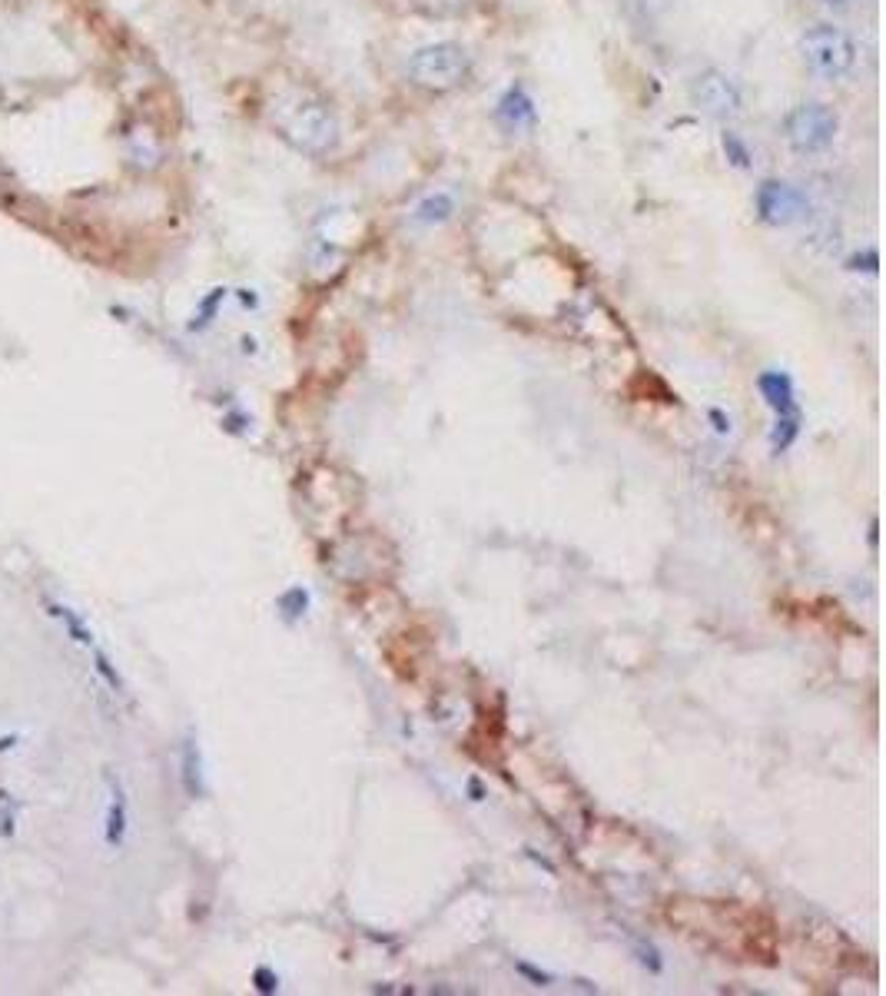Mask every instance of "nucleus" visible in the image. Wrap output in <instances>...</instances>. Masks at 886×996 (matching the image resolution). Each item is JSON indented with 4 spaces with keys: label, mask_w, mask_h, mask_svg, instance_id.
<instances>
[{
    "label": "nucleus",
    "mask_w": 886,
    "mask_h": 996,
    "mask_svg": "<svg viewBox=\"0 0 886 996\" xmlns=\"http://www.w3.org/2000/svg\"><path fill=\"white\" fill-rule=\"evenodd\" d=\"M279 137L296 153H302V157L322 160L329 153H336L342 130H339V117L332 113L329 103L306 97L293 103V110L279 120Z\"/></svg>",
    "instance_id": "f257e3e1"
},
{
    "label": "nucleus",
    "mask_w": 886,
    "mask_h": 996,
    "mask_svg": "<svg viewBox=\"0 0 886 996\" xmlns=\"http://www.w3.org/2000/svg\"><path fill=\"white\" fill-rule=\"evenodd\" d=\"M857 40L833 24H813L800 37V60L820 80H843L857 67Z\"/></svg>",
    "instance_id": "f03ea898"
},
{
    "label": "nucleus",
    "mask_w": 886,
    "mask_h": 996,
    "mask_svg": "<svg viewBox=\"0 0 886 996\" xmlns=\"http://www.w3.org/2000/svg\"><path fill=\"white\" fill-rule=\"evenodd\" d=\"M468 74H472V57L462 44H452V40L425 44L409 57V80L429 93L458 90Z\"/></svg>",
    "instance_id": "7ed1b4c3"
},
{
    "label": "nucleus",
    "mask_w": 886,
    "mask_h": 996,
    "mask_svg": "<svg viewBox=\"0 0 886 996\" xmlns=\"http://www.w3.org/2000/svg\"><path fill=\"white\" fill-rule=\"evenodd\" d=\"M837 133H840L837 110L820 100L797 103V107H790L784 117V140L790 150L800 153V157L827 153L833 147V140H837Z\"/></svg>",
    "instance_id": "20e7f679"
},
{
    "label": "nucleus",
    "mask_w": 886,
    "mask_h": 996,
    "mask_svg": "<svg viewBox=\"0 0 886 996\" xmlns=\"http://www.w3.org/2000/svg\"><path fill=\"white\" fill-rule=\"evenodd\" d=\"M691 103L714 120H734L744 113V90L731 74L707 67L691 80Z\"/></svg>",
    "instance_id": "39448f33"
},
{
    "label": "nucleus",
    "mask_w": 886,
    "mask_h": 996,
    "mask_svg": "<svg viewBox=\"0 0 886 996\" xmlns=\"http://www.w3.org/2000/svg\"><path fill=\"white\" fill-rule=\"evenodd\" d=\"M757 220L764 226H794L810 216V200L800 186L787 180H764L754 193Z\"/></svg>",
    "instance_id": "423d86ee"
},
{
    "label": "nucleus",
    "mask_w": 886,
    "mask_h": 996,
    "mask_svg": "<svg viewBox=\"0 0 886 996\" xmlns=\"http://www.w3.org/2000/svg\"><path fill=\"white\" fill-rule=\"evenodd\" d=\"M757 392L764 396V402L770 406V412L777 419H804L800 412V402H797V389H794V379L787 372H777V369H767L757 376Z\"/></svg>",
    "instance_id": "0eeeda50"
},
{
    "label": "nucleus",
    "mask_w": 886,
    "mask_h": 996,
    "mask_svg": "<svg viewBox=\"0 0 886 996\" xmlns=\"http://www.w3.org/2000/svg\"><path fill=\"white\" fill-rule=\"evenodd\" d=\"M495 120L502 123V127L508 133H518V130H535V123H538V110H535V100L528 97V90L525 87H508L502 93V100H498V107H495Z\"/></svg>",
    "instance_id": "6e6552de"
},
{
    "label": "nucleus",
    "mask_w": 886,
    "mask_h": 996,
    "mask_svg": "<svg viewBox=\"0 0 886 996\" xmlns=\"http://www.w3.org/2000/svg\"><path fill=\"white\" fill-rule=\"evenodd\" d=\"M110 784V807H107V824H103V840L107 847H123L130 830V804H127V791H123V781L117 774H107Z\"/></svg>",
    "instance_id": "1a4fd4ad"
},
{
    "label": "nucleus",
    "mask_w": 886,
    "mask_h": 996,
    "mask_svg": "<svg viewBox=\"0 0 886 996\" xmlns=\"http://www.w3.org/2000/svg\"><path fill=\"white\" fill-rule=\"evenodd\" d=\"M180 781H183V791L200 801L206 797V777H203V754H200V744H196L193 734H186V741L180 747Z\"/></svg>",
    "instance_id": "9d476101"
},
{
    "label": "nucleus",
    "mask_w": 886,
    "mask_h": 996,
    "mask_svg": "<svg viewBox=\"0 0 886 996\" xmlns=\"http://www.w3.org/2000/svg\"><path fill=\"white\" fill-rule=\"evenodd\" d=\"M452 213H455V200H452V196H448V193H432V196H425L419 206H415L412 220L415 223H425V226H435V223H445Z\"/></svg>",
    "instance_id": "9b49d317"
},
{
    "label": "nucleus",
    "mask_w": 886,
    "mask_h": 996,
    "mask_svg": "<svg viewBox=\"0 0 886 996\" xmlns=\"http://www.w3.org/2000/svg\"><path fill=\"white\" fill-rule=\"evenodd\" d=\"M47 611H50V618H60V621H64V628H67V635H70V641H74V645L93 648V631H90L87 625H83L80 615H77L74 608L57 605V601H54V605H50Z\"/></svg>",
    "instance_id": "f8f14e48"
},
{
    "label": "nucleus",
    "mask_w": 886,
    "mask_h": 996,
    "mask_svg": "<svg viewBox=\"0 0 886 996\" xmlns=\"http://www.w3.org/2000/svg\"><path fill=\"white\" fill-rule=\"evenodd\" d=\"M800 429H804V419H777L770 429V452L784 455L800 439Z\"/></svg>",
    "instance_id": "ddd939ff"
},
{
    "label": "nucleus",
    "mask_w": 886,
    "mask_h": 996,
    "mask_svg": "<svg viewBox=\"0 0 886 996\" xmlns=\"http://www.w3.org/2000/svg\"><path fill=\"white\" fill-rule=\"evenodd\" d=\"M309 601H312L309 591L302 588V585H296V588H286L283 595L276 598V608H279V615H283L286 621H299L309 611Z\"/></svg>",
    "instance_id": "4468645a"
},
{
    "label": "nucleus",
    "mask_w": 886,
    "mask_h": 996,
    "mask_svg": "<svg viewBox=\"0 0 886 996\" xmlns=\"http://www.w3.org/2000/svg\"><path fill=\"white\" fill-rule=\"evenodd\" d=\"M721 147H724V153H727V160H731V163L737 166V170H750V160H754V157H750L747 143L740 140L737 133L727 130L724 137H721Z\"/></svg>",
    "instance_id": "2eb2a0df"
},
{
    "label": "nucleus",
    "mask_w": 886,
    "mask_h": 996,
    "mask_svg": "<svg viewBox=\"0 0 886 996\" xmlns=\"http://www.w3.org/2000/svg\"><path fill=\"white\" fill-rule=\"evenodd\" d=\"M223 296H226V289H213V293L200 303V309H196L190 329H206V326H210L213 316H216V309H220V303H223Z\"/></svg>",
    "instance_id": "dca6fc26"
},
{
    "label": "nucleus",
    "mask_w": 886,
    "mask_h": 996,
    "mask_svg": "<svg viewBox=\"0 0 886 996\" xmlns=\"http://www.w3.org/2000/svg\"><path fill=\"white\" fill-rule=\"evenodd\" d=\"M93 661H97V671H100V678L107 681L113 691H117V694H123V691H127V684H123L120 671L113 668V661H110L107 655H103V651H97V648H93Z\"/></svg>",
    "instance_id": "f3484780"
},
{
    "label": "nucleus",
    "mask_w": 886,
    "mask_h": 996,
    "mask_svg": "<svg viewBox=\"0 0 886 996\" xmlns=\"http://www.w3.org/2000/svg\"><path fill=\"white\" fill-rule=\"evenodd\" d=\"M253 987L259 996H276L279 993V973L273 967H256L253 970Z\"/></svg>",
    "instance_id": "a211bd4d"
},
{
    "label": "nucleus",
    "mask_w": 886,
    "mask_h": 996,
    "mask_svg": "<svg viewBox=\"0 0 886 996\" xmlns=\"http://www.w3.org/2000/svg\"><path fill=\"white\" fill-rule=\"evenodd\" d=\"M634 953H638L641 967H648L651 973H661L664 970V960H661V953H658V947H654V943L638 940V943H634Z\"/></svg>",
    "instance_id": "6ab92c4d"
},
{
    "label": "nucleus",
    "mask_w": 886,
    "mask_h": 996,
    "mask_svg": "<svg viewBox=\"0 0 886 996\" xmlns=\"http://www.w3.org/2000/svg\"><path fill=\"white\" fill-rule=\"evenodd\" d=\"M14 824H17V804L7 791H0V834L10 837L14 834Z\"/></svg>",
    "instance_id": "aec40b11"
},
{
    "label": "nucleus",
    "mask_w": 886,
    "mask_h": 996,
    "mask_svg": "<svg viewBox=\"0 0 886 996\" xmlns=\"http://www.w3.org/2000/svg\"><path fill=\"white\" fill-rule=\"evenodd\" d=\"M515 970L521 973V977H525V980H531V987H551V983H555V977H551V973H545V970H535V967H531V963H515Z\"/></svg>",
    "instance_id": "412c9836"
},
{
    "label": "nucleus",
    "mask_w": 886,
    "mask_h": 996,
    "mask_svg": "<svg viewBox=\"0 0 886 996\" xmlns=\"http://www.w3.org/2000/svg\"><path fill=\"white\" fill-rule=\"evenodd\" d=\"M707 419H711V425H714V432H717V435H727V432H731V415H727L724 409H711V412H707Z\"/></svg>",
    "instance_id": "4be33fe9"
},
{
    "label": "nucleus",
    "mask_w": 886,
    "mask_h": 996,
    "mask_svg": "<svg viewBox=\"0 0 886 996\" xmlns=\"http://www.w3.org/2000/svg\"><path fill=\"white\" fill-rule=\"evenodd\" d=\"M468 791H472V801H485V791H482V784H478V777L468 781Z\"/></svg>",
    "instance_id": "5701e85b"
},
{
    "label": "nucleus",
    "mask_w": 886,
    "mask_h": 996,
    "mask_svg": "<svg viewBox=\"0 0 886 996\" xmlns=\"http://www.w3.org/2000/svg\"><path fill=\"white\" fill-rule=\"evenodd\" d=\"M243 422H246L243 415H229V419H226V429H229V432H243Z\"/></svg>",
    "instance_id": "b1692460"
},
{
    "label": "nucleus",
    "mask_w": 886,
    "mask_h": 996,
    "mask_svg": "<svg viewBox=\"0 0 886 996\" xmlns=\"http://www.w3.org/2000/svg\"><path fill=\"white\" fill-rule=\"evenodd\" d=\"M877 528H880L877 522H873V525H870V545H877V538H880V535H877Z\"/></svg>",
    "instance_id": "393cba45"
},
{
    "label": "nucleus",
    "mask_w": 886,
    "mask_h": 996,
    "mask_svg": "<svg viewBox=\"0 0 886 996\" xmlns=\"http://www.w3.org/2000/svg\"><path fill=\"white\" fill-rule=\"evenodd\" d=\"M823 4H830V7H847V0H823Z\"/></svg>",
    "instance_id": "a878e982"
}]
</instances>
